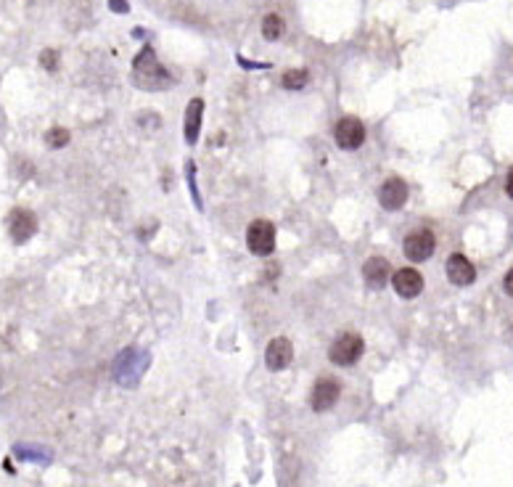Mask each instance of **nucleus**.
<instances>
[{"instance_id":"obj_6","label":"nucleus","mask_w":513,"mask_h":487,"mask_svg":"<svg viewBox=\"0 0 513 487\" xmlns=\"http://www.w3.org/2000/svg\"><path fill=\"white\" fill-rule=\"evenodd\" d=\"M339 395H342V384L336 379H331V376L318 379V384L312 386V411H318V413L331 411L339 403Z\"/></svg>"},{"instance_id":"obj_13","label":"nucleus","mask_w":513,"mask_h":487,"mask_svg":"<svg viewBox=\"0 0 513 487\" xmlns=\"http://www.w3.org/2000/svg\"><path fill=\"white\" fill-rule=\"evenodd\" d=\"M201 114H204V101L193 99L186 109V141L190 146L199 141V130H201Z\"/></svg>"},{"instance_id":"obj_17","label":"nucleus","mask_w":513,"mask_h":487,"mask_svg":"<svg viewBox=\"0 0 513 487\" xmlns=\"http://www.w3.org/2000/svg\"><path fill=\"white\" fill-rule=\"evenodd\" d=\"M43 67L45 69H56V51H43Z\"/></svg>"},{"instance_id":"obj_11","label":"nucleus","mask_w":513,"mask_h":487,"mask_svg":"<svg viewBox=\"0 0 513 487\" xmlns=\"http://www.w3.org/2000/svg\"><path fill=\"white\" fill-rule=\"evenodd\" d=\"M378 202L384 209H400L408 202V183L400 178H389L386 183L378 188Z\"/></svg>"},{"instance_id":"obj_15","label":"nucleus","mask_w":513,"mask_h":487,"mask_svg":"<svg viewBox=\"0 0 513 487\" xmlns=\"http://www.w3.org/2000/svg\"><path fill=\"white\" fill-rule=\"evenodd\" d=\"M307 80H309V74L305 69H291V72L283 74V87H286V90H299V87L307 85Z\"/></svg>"},{"instance_id":"obj_5","label":"nucleus","mask_w":513,"mask_h":487,"mask_svg":"<svg viewBox=\"0 0 513 487\" xmlns=\"http://www.w3.org/2000/svg\"><path fill=\"white\" fill-rule=\"evenodd\" d=\"M334 135H336L339 149H344V152H355V149L362 146V141H365V125H362L358 117H344V119H339L336 133Z\"/></svg>"},{"instance_id":"obj_12","label":"nucleus","mask_w":513,"mask_h":487,"mask_svg":"<svg viewBox=\"0 0 513 487\" xmlns=\"http://www.w3.org/2000/svg\"><path fill=\"white\" fill-rule=\"evenodd\" d=\"M362 276H365V281H368L371 289H384L386 281H389V260H384V257H371V260H365Z\"/></svg>"},{"instance_id":"obj_19","label":"nucleus","mask_w":513,"mask_h":487,"mask_svg":"<svg viewBox=\"0 0 513 487\" xmlns=\"http://www.w3.org/2000/svg\"><path fill=\"white\" fill-rule=\"evenodd\" d=\"M503 286H505V291L513 297V270H508V273H505V281H503Z\"/></svg>"},{"instance_id":"obj_16","label":"nucleus","mask_w":513,"mask_h":487,"mask_svg":"<svg viewBox=\"0 0 513 487\" xmlns=\"http://www.w3.org/2000/svg\"><path fill=\"white\" fill-rule=\"evenodd\" d=\"M48 146H53V149H61V146H67L69 143V130H64V127H53V130H48Z\"/></svg>"},{"instance_id":"obj_18","label":"nucleus","mask_w":513,"mask_h":487,"mask_svg":"<svg viewBox=\"0 0 513 487\" xmlns=\"http://www.w3.org/2000/svg\"><path fill=\"white\" fill-rule=\"evenodd\" d=\"M111 8H117V14H127V3L124 0H109Z\"/></svg>"},{"instance_id":"obj_4","label":"nucleus","mask_w":513,"mask_h":487,"mask_svg":"<svg viewBox=\"0 0 513 487\" xmlns=\"http://www.w3.org/2000/svg\"><path fill=\"white\" fill-rule=\"evenodd\" d=\"M434 249H437V238L428 228H418V231L408 234L405 244H402V252L411 262H424L434 254Z\"/></svg>"},{"instance_id":"obj_7","label":"nucleus","mask_w":513,"mask_h":487,"mask_svg":"<svg viewBox=\"0 0 513 487\" xmlns=\"http://www.w3.org/2000/svg\"><path fill=\"white\" fill-rule=\"evenodd\" d=\"M445 270L450 284L455 286H468L477 281V268L471 265V260L466 254H450L445 262Z\"/></svg>"},{"instance_id":"obj_3","label":"nucleus","mask_w":513,"mask_h":487,"mask_svg":"<svg viewBox=\"0 0 513 487\" xmlns=\"http://www.w3.org/2000/svg\"><path fill=\"white\" fill-rule=\"evenodd\" d=\"M362 350H365L362 339H360L355 331H347V334H342L334 344H331L328 358H331L336 366H352V363H358L360 360Z\"/></svg>"},{"instance_id":"obj_14","label":"nucleus","mask_w":513,"mask_h":487,"mask_svg":"<svg viewBox=\"0 0 513 487\" xmlns=\"http://www.w3.org/2000/svg\"><path fill=\"white\" fill-rule=\"evenodd\" d=\"M283 30H286V24H283V19L278 17V14H268V17L262 19V34L268 40H278L283 34Z\"/></svg>"},{"instance_id":"obj_10","label":"nucleus","mask_w":513,"mask_h":487,"mask_svg":"<svg viewBox=\"0 0 513 487\" xmlns=\"http://www.w3.org/2000/svg\"><path fill=\"white\" fill-rule=\"evenodd\" d=\"M291 360H294V347H291V342L289 339H283V336H275L273 342L268 344V350H265V363H268V369L283 371L291 366Z\"/></svg>"},{"instance_id":"obj_1","label":"nucleus","mask_w":513,"mask_h":487,"mask_svg":"<svg viewBox=\"0 0 513 487\" xmlns=\"http://www.w3.org/2000/svg\"><path fill=\"white\" fill-rule=\"evenodd\" d=\"M133 72H135V83L143 85V87H164V85H170L167 72L156 61V53L149 45L138 53V59L133 61Z\"/></svg>"},{"instance_id":"obj_9","label":"nucleus","mask_w":513,"mask_h":487,"mask_svg":"<svg viewBox=\"0 0 513 487\" xmlns=\"http://www.w3.org/2000/svg\"><path fill=\"white\" fill-rule=\"evenodd\" d=\"M392 286L400 297L413 300V297H418V294L424 291V276H421L415 268H402V270L394 273Z\"/></svg>"},{"instance_id":"obj_20","label":"nucleus","mask_w":513,"mask_h":487,"mask_svg":"<svg viewBox=\"0 0 513 487\" xmlns=\"http://www.w3.org/2000/svg\"><path fill=\"white\" fill-rule=\"evenodd\" d=\"M505 191H508V196L513 199V169H511V175H508V180H505Z\"/></svg>"},{"instance_id":"obj_8","label":"nucleus","mask_w":513,"mask_h":487,"mask_svg":"<svg viewBox=\"0 0 513 487\" xmlns=\"http://www.w3.org/2000/svg\"><path fill=\"white\" fill-rule=\"evenodd\" d=\"M8 231H11V238L17 244H27L37 231V218L30 209H14L8 215Z\"/></svg>"},{"instance_id":"obj_2","label":"nucleus","mask_w":513,"mask_h":487,"mask_svg":"<svg viewBox=\"0 0 513 487\" xmlns=\"http://www.w3.org/2000/svg\"><path fill=\"white\" fill-rule=\"evenodd\" d=\"M246 244L249 252L256 257H268L275 249V225L270 220H254L246 231Z\"/></svg>"}]
</instances>
